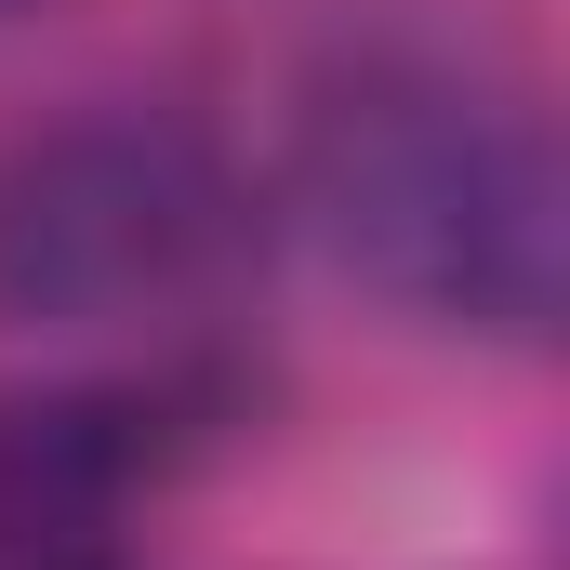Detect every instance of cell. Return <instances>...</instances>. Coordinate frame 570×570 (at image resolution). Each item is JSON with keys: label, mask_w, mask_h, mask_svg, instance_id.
Wrapping results in <instances>:
<instances>
[{"label": "cell", "mask_w": 570, "mask_h": 570, "mask_svg": "<svg viewBox=\"0 0 570 570\" xmlns=\"http://www.w3.org/2000/svg\"><path fill=\"white\" fill-rule=\"evenodd\" d=\"M318 239L372 292L531 345L558 318V146L531 94L451 67V53H358L318 80L305 159H292Z\"/></svg>", "instance_id": "6da1fadb"}, {"label": "cell", "mask_w": 570, "mask_h": 570, "mask_svg": "<svg viewBox=\"0 0 570 570\" xmlns=\"http://www.w3.org/2000/svg\"><path fill=\"white\" fill-rule=\"evenodd\" d=\"M253 253L226 146L173 107H80L0 146V318L120 332L186 318Z\"/></svg>", "instance_id": "7a4b0ae2"}, {"label": "cell", "mask_w": 570, "mask_h": 570, "mask_svg": "<svg viewBox=\"0 0 570 570\" xmlns=\"http://www.w3.org/2000/svg\"><path fill=\"white\" fill-rule=\"evenodd\" d=\"M120 478L134 438L107 412H0V570H120Z\"/></svg>", "instance_id": "3957f363"}]
</instances>
